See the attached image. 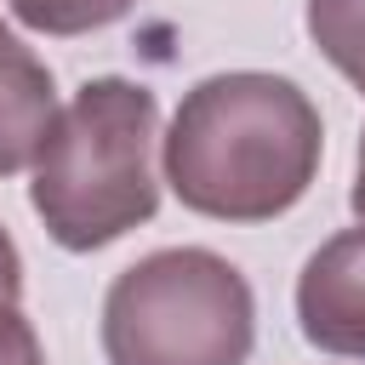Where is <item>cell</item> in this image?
Here are the masks:
<instances>
[{"label": "cell", "mask_w": 365, "mask_h": 365, "mask_svg": "<svg viewBox=\"0 0 365 365\" xmlns=\"http://www.w3.org/2000/svg\"><path fill=\"white\" fill-rule=\"evenodd\" d=\"M325 125L314 97L262 68L205 74L182 91L165 137L160 171L171 194L217 222L285 217L319 177Z\"/></svg>", "instance_id": "obj_1"}, {"label": "cell", "mask_w": 365, "mask_h": 365, "mask_svg": "<svg viewBox=\"0 0 365 365\" xmlns=\"http://www.w3.org/2000/svg\"><path fill=\"white\" fill-rule=\"evenodd\" d=\"M154 137L160 103L143 80L97 74L74 91L29 182V205L63 251H103L160 211Z\"/></svg>", "instance_id": "obj_2"}, {"label": "cell", "mask_w": 365, "mask_h": 365, "mask_svg": "<svg viewBox=\"0 0 365 365\" xmlns=\"http://www.w3.org/2000/svg\"><path fill=\"white\" fill-rule=\"evenodd\" d=\"M251 342V279L205 245L148 251L120 268L103 297L108 365H245Z\"/></svg>", "instance_id": "obj_3"}, {"label": "cell", "mask_w": 365, "mask_h": 365, "mask_svg": "<svg viewBox=\"0 0 365 365\" xmlns=\"http://www.w3.org/2000/svg\"><path fill=\"white\" fill-rule=\"evenodd\" d=\"M297 325L319 354L365 359V222L331 234L297 274Z\"/></svg>", "instance_id": "obj_4"}, {"label": "cell", "mask_w": 365, "mask_h": 365, "mask_svg": "<svg viewBox=\"0 0 365 365\" xmlns=\"http://www.w3.org/2000/svg\"><path fill=\"white\" fill-rule=\"evenodd\" d=\"M57 80L51 68L6 29L0 34V177L40 160L51 125H57Z\"/></svg>", "instance_id": "obj_5"}, {"label": "cell", "mask_w": 365, "mask_h": 365, "mask_svg": "<svg viewBox=\"0 0 365 365\" xmlns=\"http://www.w3.org/2000/svg\"><path fill=\"white\" fill-rule=\"evenodd\" d=\"M308 40L348 86L365 91V0H308Z\"/></svg>", "instance_id": "obj_6"}, {"label": "cell", "mask_w": 365, "mask_h": 365, "mask_svg": "<svg viewBox=\"0 0 365 365\" xmlns=\"http://www.w3.org/2000/svg\"><path fill=\"white\" fill-rule=\"evenodd\" d=\"M11 17L34 34H51V40H68V34H91V29H108L120 23L137 0H6Z\"/></svg>", "instance_id": "obj_7"}, {"label": "cell", "mask_w": 365, "mask_h": 365, "mask_svg": "<svg viewBox=\"0 0 365 365\" xmlns=\"http://www.w3.org/2000/svg\"><path fill=\"white\" fill-rule=\"evenodd\" d=\"M0 365H46V348L17 302H0Z\"/></svg>", "instance_id": "obj_8"}, {"label": "cell", "mask_w": 365, "mask_h": 365, "mask_svg": "<svg viewBox=\"0 0 365 365\" xmlns=\"http://www.w3.org/2000/svg\"><path fill=\"white\" fill-rule=\"evenodd\" d=\"M17 297H23V257H17V245L0 222V302H17Z\"/></svg>", "instance_id": "obj_9"}, {"label": "cell", "mask_w": 365, "mask_h": 365, "mask_svg": "<svg viewBox=\"0 0 365 365\" xmlns=\"http://www.w3.org/2000/svg\"><path fill=\"white\" fill-rule=\"evenodd\" d=\"M348 205H354V217L365 222V131H359V165H354V194H348Z\"/></svg>", "instance_id": "obj_10"}, {"label": "cell", "mask_w": 365, "mask_h": 365, "mask_svg": "<svg viewBox=\"0 0 365 365\" xmlns=\"http://www.w3.org/2000/svg\"><path fill=\"white\" fill-rule=\"evenodd\" d=\"M0 34H6V23H0Z\"/></svg>", "instance_id": "obj_11"}]
</instances>
